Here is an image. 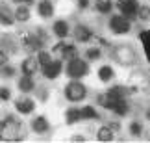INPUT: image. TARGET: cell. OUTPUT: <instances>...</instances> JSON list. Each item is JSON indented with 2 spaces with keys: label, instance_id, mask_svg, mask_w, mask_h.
Listing matches in <instances>:
<instances>
[{
  "label": "cell",
  "instance_id": "6da1fadb",
  "mask_svg": "<svg viewBox=\"0 0 150 143\" xmlns=\"http://www.w3.org/2000/svg\"><path fill=\"white\" fill-rule=\"evenodd\" d=\"M0 128H2V139L17 141L22 138V123L15 117H8L0 125Z\"/></svg>",
  "mask_w": 150,
  "mask_h": 143
},
{
  "label": "cell",
  "instance_id": "7a4b0ae2",
  "mask_svg": "<svg viewBox=\"0 0 150 143\" xmlns=\"http://www.w3.org/2000/svg\"><path fill=\"white\" fill-rule=\"evenodd\" d=\"M98 104L102 108H108V110L115 112L117 115H126V112H128V102L126 99H109L108 95H98Z\"/></svg>",
  "mask_w": 150,
  "mask_h": 143
},
{
  "label": "cell",
  "instance_id": "3957f363",
  "mask_svg": "<svg viewBox=\"0 0 150 143\" xmlns=\"http://www.w3.org/2000/svg\"><path fill=\"white\" fill-rule=\"evenodd\" d=\"M87 73H89V67H87V63H85L83 60H78V58L69 60L67 74H69L71 78H82V76H85Z\"/></svg>",
  "mask_w": 150,
  "mask_h": 143
},
{
  "label": "cell",
  "instance_id": "277c9868",
  "mask_svg": "<svg viewBox=\"0 0 150 143\" xmlns=\"http://www.w3.org/2000/svg\"><path fill=\"white\" fill-rule=\"evenodd\" d=\"M85 95H87V89H85V85L82 82H71V84H67L65 97H67L69 100L78 102V100H82Z\"/></svg>",
  "mask_w": 150,
  "mask_h": 143
},
{
  "label": "cell",
  "instance_id": "5b68a950",
  "mask_svg": "<svg viewBox=\"0 0 150 143\" xmlns=\"http://www.w3.org/2000/svg\"><path fill=\"white\" fill-rule=\"evenodd\" d=\"M109 28H111V32L122 36V33L130 32L132 22H130L128 17H124V15H115V17H111V21H109Z\"/></svg>",
  "mask_w": 150,
  "mask_h": 143
},
{
  "label": "cell",
  "instance_id": "8992f818",
  "mask_svg": "<svg viewBox=\"0 0 150 143\" xmlns=\"http://www.w3.org/2000/svg\"><path fill=\"white\" fill-rule=\"evenodd\" d=\"M117 8L120 11V15L128 17V19H134L139 4H137V0H117Z\"/></svg>",
  "mask_w": 150,
  "mask_h": 143
},
{
  "label": "cell",
  "instance_id": "52a82bcc",
  "mask_svg": "<svg viewBox=\"0 0 150 143\" xmlns=\"http://www.w3.org/2000/svg\"><path fill=\"white\" fill-rule=\"evenodd\" d=\"M33 108H35V104H33L32 99H28V97H22V99L15 100V110L19 113H24V115H28V113L33 112Z\"/></svg>",
  "mask_w": 150,
  "mask_h": 143
},
{
  "label": "cell",
  "instance_id": "ba28073f",
  "mask_svg": "<svg viewBox=\"0 0 150 143\" xmlns=\"http://www.w3.org/2000/svg\"><path fill=\"white\" fill-rule=\"evenodd\" d=\"M59 73H61V61H50L48 65H45L43 67V74H45V78H57L59 76Z\"/></svg>",
  "mask_w": 150,
  "mask_h": 143
},
{
  "label": "cell",
  "instance_id": "9c48e42d",
  "mask_svg": "<svg viewBox=\"0 0 150 143\" xmlns=\"http://www.w3.org/2000/svg\"><path fill=\"white\" fill-rule=\"evenodd\" d=\"M22 43H24V47L30 50V52H35V50H41L43 47V41L35 36H30V33H26L24 39H22Z\"/></svg>",
  "mask_w": 150,
  "mask_h": 143
},
{
  "label": "cell",
  "instance_id": "30bf717a",
  "mask_svg": "<svg viewBox=\"0 0 150 143\" xmlns=\"http://www.w3.org/2000/svg\"><path fill=\"white\" fill-rule=\"evenodd\" d=\"M37 13L43 17V19H50L54 15V6H52L50 0H41L37 4Z\"/></svg>",
  "mask_w": 150,
  "mask_h": 143
},
{
  "label": "cell",
  "instance_id": "8fae6325",
  "mask_svg": "<svg viewBox=\"0 0 150 143\" xmlns=\"http://www.w3.org/2000/svg\"><path fill=\"white\" fill-rule=\"evenodd\" d=\"M37 60L35 58H26L24 61H22V65H21V69L22 73L26 74V76H32V74H35L37 73Z\"/></svg>",
  "mask_w": 150,
  "mask_h": 143
},
{
  "label": "cell",
  "instance_id": "7c38bea8",
  "mask_svg": "<svg viewBox=\"0 0 150 143\" xmlns=\"http://www.w3.org/2000/svg\"><path fill=\"white\" fill-rule=\"evenodd\" d=\"M74 37H76L78 41L85 43V41H89V39L93 37V32H91V30H89L87 26L80 24V26H76V30H74Z\"/></svg>",
  "mask_w": 150,
  "mask_h": 143
},
{
  "label": "cell",
  "instance_id": "4fadbf2b",
  "mask_svg": "<svg viewBox=\"0 0 150 143\" xmlns=\"http://www.w3.org/2000/svg\"><path fill=\"white\" fill-rule=\"evenodd\" d=\"M13 21H15V15L11 13V9L6 8V6H0V22L4 26H11Z\"/></svg>",
  "mask_w": 150,
  "mask_h": 143
},
{
  "label": "cell",
  "instance_id": "5bb4252c",
  "mask_svg": "<svg viewBox=\"0 0 150 143\" xmlns=\"http://www.w3.org/2000/svg\"><path fill=\"white\" fill-rule=\"evenodd\" d=\"M32 127H33V132H37V134H45L48 130V121L45 117H35L33 119V123H32Z\"/></svg>",
  "mask_w": 150,
  "mask_h": 143
},
{
  "label": "cell",
  "instance_id": "9a60e30c",
  "mask_svg": "<svg viewBox=\"0 0 150 143\" xmlns=\"http://www.w3.org/2000/svg\"><path fill=\"white\" fill-rule=\"evenodd\" d=\"M54 32H56V36L63 39V37H67V33H69V24L65 21H56L54 22Z\"/></svg>",
  "mask_w": 150,
  "mask_h": 143
},
{
  "label": "cell",
  "instance_id": "2e32d148",
  "mask_svg": "<svg viewBox=\"0 0 150 143\" xmlns=\"http://www.w3.org/2000/svg\"><path fill=\"white\" fill-rule=\"evenodd\" d=\"M113 76H115V73H113V69L109 65H102L98 69V78L102 80V82H111Z\"/></svg>",
  "mask_w": 150,
  "mask_h": 143
},
{
  "label": "cell",
  "instance_id": "e0dca14e",
  "mask_svg": "<svg viewBox=\"0 0 150 143\" xmlns=\"http://www.w3.org/2000/svg\"><path fill=\"white\" fill-rule=\"evenodd\" d=\"M61 56H63V60H74L78 56V50L74 45H63V48H61Z\"/></svg>",
  "mask_w": 150,
  "mask_h": 143
},
{
  "label": "cell",
  "instance_id": "ac0fdd59",
  "mask_svg": "<svg viewBox=\"0 0 150 143\" xmlns=\"http://www.w3.org/2000/svg\"><path fill=\"white\" fill-rule=\"evenodd\" d=\"M15 19L19 22H26L30 19V9H28L24 4H21V8H17V11H15Z\"/></svg>",
  "mask_w": 150,
  "mask_h": 143
},
{
  "label": "cell",
  "instance_id": "d6986e66",
  "mask_svg": "<svg viewBox=\"0 0 150 143\" xmlns=\"http://www.w3.org/2000/svg\"><path fill=\"white\" fill-rule=\"evenodd\" d=\"M33 88H35V85H33V80L24 74V78H21V82H19V89L22 91V93H30Z\"/></svg>",
  "mask_w": 150,
  "mask_h": 143
},
{
  "label": "cell",
  "instance_id": "ffe728a7",
  "mask_svg": "<svg viewBox=\"0 0 150 143\" xmlns=\"http://www.w3.org/2000/svg\"><path fill=\"white\" fill-rule=\"evenodd\" d=\"M65 119H67V123H69V125H72V123H78L80 119H82V113H80V110H78V108H71V110H67V115H65Z\"/></svg>",
  "mask_w": 150,
  "mask_h": 143
},
{
  "label": "cell",
  "instance_id": "44dd1931",
  "mask_svg": "<svg viewBox=\"0 0 150 143\" xmlns=\"http://www.w3.org/2000/svg\"><path fill=\"white\" fill-rule=\"evenodd\" d=\"M96 138H98V141H111L113 139V130L109 127H102L98 130V134H96Z\"/></svg>",
  "mask_w": 150,
  "mask_h": 143
},
{
  "label": "cell",
  "instance_id": "7402d4cb",
  "mask_svg": "<svg viewBox=\"0 0 150 143\" xmlns=\"http://www.w3.org/2000/svg\"><path fill=\"white\" fill-rule=\"evenodd\" d=\"M95 6H96V9H98L100 13H109L111 8H113V2L111 0H96Z\"/></svg>",
  "mask_w": 150,
  "mask_h": 143
},
{
  "label": "cell",
  "instance_id": "603a6c76",
  "mask_svg": "<svg viewBox=\"0 0 150 143\" xmlns=\"http://www.w3.org/2000/svg\"><path fill=\"white\" fill-rule=\"evenodd\" d=\"M139 37H141V43H143V47H145L146 58H148V61H150V30H146V32H141V33H139Z\"/></svg>",
  "mask_w": 150,
  "mask_h": 143
},
{
  "label": "cell",
  "instance_id": "cb8c5ba5",
  "mask_svg": "<svg viewBox=\"0 0 150 143\" xmlns=\"http://www.w3.org/2000/svg\"><path fill=\"white\" fill-rule=\"evenodd\" d=\"M106 95L109 97V99H124L126 89H124V88H120V85H115V88H111Z\"/></svg>",
  "mask_w": 150,
  "mask_h": 143
},
{
  "label": "cell",
  "instance_id": "d4e9b609",
  "mask_svg": "<svg viewBox=\"0 0 150 143\" xmlns=\"http://www.w3.org/2000/svg\"><path fill=\"white\" fill-rule=\"evenodd\" d=\"M80 113H82V119H98V112H96L93 106L82 108V110H80Z\"/></svg>",
  "mask_w": 150,
  "mask_h": 143
},
{
  "label": "cell",
  "instance_id": "484cf974",
  "mask_svg": "<svg viewBox=\"0 0 150 143\" xmlns=\"http://www.w3.org/2000/svg\"><path fill=\"white\" fill-rule=\"evenodd\" d=\"M50 61H52V58H50L48 52H45V50H37V63L39 65L45 67V65H48Z\"/></svg>",
  "mask_w": 150,
  "mask_h": 143
},
{
  "label": "cell",
  "instance_id": "4316f807",
  "mask_svg": "<svg viewBox=\"0 0 150 143\" xmlns=\"http://www.w3.org/2000/svg\"><path fill=\"white\" fill-rule=\"evenodd\" d=\"M135 17H139L141 21H146V19H150V8H148V6H139V8H137V13H135Z\"/></svg>",
  "mask_w": 150,
  "mask_h": 143
},
{
  "label": "cell",
  "instance_id": "83f0119b",
  "mask_svg": "<svg viewBox=\"0 0 150 143\" xmlns=\"http://www.w3.org/2000/svg\"><path fill=\"white\" fill-rule=\"evenodd\" d=\"M130 132H132V136L139 138V136L143 134V127H141L139 123H132V125H130Z\"/></svg>",
  "mask_w": 150,
  "mask_h": 143
},
{
  "label": "cell",
  "instance_id": "f1b7e54d",
  "mask_svg": "<svg viewBox=\"0 0 150 143\" xmlns=\"http://www.w3.org/2000/svg\"><path fill=\"white\" fill-rule=\"evenodd\" d=\"M100 56H102V52H100L98 48H89V50H87V58H89V60H98Z\"/></svg>",
  "mask_w": 150,
  "mask_h": 143
},
{
  "label": "cell",
  "instance_id": "f546056e",
  "mask_svg": "<svg viewBox=\"0 0 150 143\" xmlns=\"http://www.w3.org/2000/svg\"><path fill=\"white\" fill-rule=\"evenodd\" d=\"M11 97V91L8 88H0V100H9Z\"/></svg>",
  "mask_w": 150,
  "mask_h": 143
},
{
  "label": "cell",
  "instance_id": "4dcf8cb0",
  "mask_svg": "<svg viewBox=\"0 0 150 143\" xmlns=\"http://www.w3.org/2000/svg\"><path fill=\"white\" fill-rule=\"evenodd\" d=\"M0 71H2V76H13V67H6V65H2L0 67Z\"/></svg>",
  "mask_w": 150,
  "mask_h": 143
},
{
  "label": "cell",
  "instance_id": "1f68e13d",
  "mask_svg": "<svg viewBox=\"0 0 150 143\" xmlns=\"http://www.w3.org/2000/svg\"><path fill=\"white\" fill-rule=\"evenodd\" d=\"M6 63H8V54H6L4 50H0V67L6 65Z\"/></svg>",
  "mask_w": 150,
  "mask_h": 143
},
{
  "label": "cell",
  "instance_id": "d6a6232c",
  "mask_svg": "<svg viewBox=\"0 0 150 143\" xmlns=\"http://www.w3.org/2000/svg\"><path fill=\"white\" fill-rule=\"evenodd\" d=\"M87 6H89V0H78V8L80 9H87Z\"/></svg>",
  "mask_w": 150,
  "mask_h": 143
},
{
  "label": "cell",
  "instance_id": "836d02e7",
  "mask_svg": "<svg viewBox=\"0 0 150 143\" xmlns=\"http://www.w3.org/2000/svg\"><path fill=\"white\" fill-rule=\"evenodd\" d=\"M13 2H15V4H19V6H21V4H24V6H28V4H32L33 0H13Z\"/></svg>",
  "mask_w": 150,
  "mask_h": 143
},
{
  "label": "cell",
  "instance_id": "e575fe53",
  "mask_svg": "<svg viewBox=\"0 0 150 143\" xmlns=\"http://www.w3.org/2000/svg\"><path fill=\"white\" fill-rule=\"evenodd\" d=\"M119 127H120L119 123H111V125H109V128H111V130H119Z\"/></svg>",
  "mask_w": 150,
  "mask_h": 143
},
{
  "label": "cell",
  "instance_id": "d590c367",
  "mask_svg": "<svg viewBox=\"0 0 150 143\" xmlns=\"http://www.w3.org/2000/svg\"><path fill=\"white\" fill-rule=\"evenodd\" d=\"M146 117H148V119H150V110H148V113H146Z\"/></svg>",
  "mask_w": 150,
  "mask_h": 143
},
{
  "label": "cell",
  "instance_id": "8d00e7d4",
  "mask_svg": "<svg viewBox=\"0 0 150 143\" xmlns=\"http://www.w3.org/2000/svg\"><path fill=\"white\" fill-rule=\"evenodd\" d=\"M0 125H2V123H0Z\"/></svg>",
  "mask_w": 150,
  "mask_h": 143
}]
</instances>
